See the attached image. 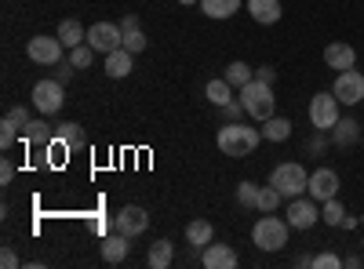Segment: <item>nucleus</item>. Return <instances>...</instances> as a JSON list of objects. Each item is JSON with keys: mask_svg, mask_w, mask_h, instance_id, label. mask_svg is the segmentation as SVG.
<instances>
[{"mask_svg": "<svg viewBox=\"0 0 364 269\" xmlns=\"http://www.w3.org/2000/svg\"><path fill=\"white\" fill-rule=\"evenodd\" d=\"M219 149L226 157H252L255 153V146L262 142V131L259 128H248V124H223L219 128Z\"/></svg>", "mask_w": 364, "mask_h": 269, "instance_id": "obj_1", "label": "nucleus"}, {"mask_svg": "<svg viewBox=\"0 0 364 269\" xmlns=\"http://www.w3.org/2000/svg\"><path fill=\"white\" fill-rule=\"evenodd\" d=\"M240 102H245L248 116H255V121H269L273 113H277V99H273V84L266 80H248L245 87H240Z\"/></svg>", "mask_w": 364, "mask_h": 269, "instance_id": "obj_2", "label": "nucleus"}, {"mask_svg": "<svg viewBox=\"0 0 364 269\" xmlns=\"http://www.w3.org/2000/svg\"><path fill=\"white\" fill-rule=\"evenodd\" d=\"M288 229H291L288 219H277L273 212H262V219L252 229V241H255L259 251H281L288 244Z\"/></svg>", "mask_w": 364, "mask_h": 269, "instance_id": "obj_3", "label": "nucleus"}, {"mask_svg": "<svg viewBox=\"0 0 364 269\" xmlns=\"http://www.w3.org/2000/svg\"><path fill=\"white\" fill-rule=\"evenodd\" d=\"M269 182L281 190V197L295 200V197L306 193V186H310V175H306V168H302V164H281V168H273Z\"/></svg>", "mask_w": 364, "mask_h": 269, "instance_id": "obj_4", "label": "nucleus"}, {"mask_svg": "<svg viewBox=\"0 0 364 269\" xmlns=\"http://www.w3.org/2000/svg\"><path fill=\"white\" fill-rule=\"evenodd\" d=\"M310 124H314V131H331L339 124V99L331 92L314 95V102H310Z\"/></svg>", "mask_w": 364, "mask_h": 269, "instance_id": "obj_5", "label": "nucleus"}, {"mask_svg": "<svg viewBox=\"0 0 364 269\" xmlns=\"http://www.w3.org/2000/svg\"><path fill=\"white\" fill-rule=\"evenodd\" d=\"M63 55H66V44L58 37H33L26 44V58H29V62H37V66H58V62H63Z\"/></svg>", "mask_w": 364, "mask_h": 269, "instance_id": "obj_6", "label": "nucleus"}, {"mask_svg": "<svg viewBox=\"0 0 364 269\" xmlns=\"http://www.w3.org/2000/svg\"><path fill=\"white\" fill-rule=\"evenodd\" d=\"M87 44L109 55L124 44V29H120V22H95V26H87Z\"/></svg>", "mask_w": 364, "mask_h": 269, "instance_id": "obj_7", "label": "nucleus"}, {"mask_svg": "<svg viewBox=\"0 0 364 269\" xmlns=\"http://www.w3.org/2000/svg\"><path fill=\"white\" fill-rule=\"evenodd\" d=\"M63 87H66V84H58V80H41V84L33 87V109L44 113V116L58 113V109H63V102H66Z\"/></svg>", "mask_w": 364, "mask_h": 269, "instance_id": "obj_8", "label": "nucleus"}, {"mask_svg": "<svg viewBox=\"0 0 364 269\" xmlns=\"http://www.w3.org/2000/svg\"><path fill=\"white\" fill-rule=\"evenodd\" d=\"M284 219H288L291 229H310V226L321 219V207H317L314 197H295V200H288Z\"/></svg>", "mask_w": 364, "mask_h": 269, "instance_id": "obj_9", "label": "nucleus"}, {"mask_svg": "<svg viewBox=\"0 0 364 269\" xmlns=\"http://www.w3.org/2000/svg\"><path fill=\"white\" fill-rule=\"evenodd\" d=\"M331 95H336L343 106H357L364 99V73L357 70H343L336 77V87H331Z\"/></svg>", "mask_w": 364, "mask_h": 269, "instance_id": "obj_10", "label": "nucleus"}, {"mask_svg": "<svg viewBox=\"0 0 364 269\" xmlns=\"http://www.w3.org/2000/svg\"><path fill=\"white\" fill-rule=\"evenodd\" d=\"M113 229L124 233V236H142L149 229V215L142 212V207L128 204V207H120V212L113 215Z\"/></svg>", "mask_w": 364, "mask_h": 269, "instance_id": "obj_11", "label": "nucleus"}, {"mask_svg": "<svg viewBox=\"0 0 364 269\" xmlns=\"http://www.w3.org/2000/svg\"><path fill=\"white\" fill-rule=\"evenodd\" d=\"M306 193H310L317 204H324V200H331V197H339V175L331 171V168H317V171L310 175Z\"/></svg>", "mask_w": 364, "mask_h": 269, "instance_id": "obj_12", "label": "nucleus"}, {"mask_svg": "<svg viewBox=\"0 0 364 269\" xmlns=\"http://www.w3.org/2000/svg\"><path fill=\"white\" fill-rule=\"evenodd\" d=\"M200 265L204 269H233L237 265V251L230 244H208L200 251Z\"/></svg>", "mask_w": 364, "mask_h": 269, "instance_id": "obj_13", "label": "nucleus"}, {"mask_svg": "<svg viewBox=\"0 0 364 269\" xmlns=\"http://www.w3.org/2000/svg\"><path fill=\"white\" fill-rule=\"evenodd\" d=\"M324 62L331 66V70H353L357 66V51L350 48V44H343V40H336V44H328L324 48Z\"/></svg>", "mask_w": 364, "mask_h": 269, "instance_id": "obj_14", "label": "nucleus"}, {"mask_svg": "<svg viewBox=\"0 0 364 269\" xmlns=\"http://www.w3.org/2000/svg\"><path fill=\"white\" fill-rule=\"evenodd\" d=\"M248 15L259 26H277L281 22V0H248Z\"/></svg>", "mask_w": 364, "mask_h": 269, "instance_id": "obj_15", "label": "nucleus"}, {"mask_svg": "<svg viewBox=\"0 0 364 269\" xmlns=\"http://www.w3.org/2000/svg\"><path fill=\"white\" fill-rule=\"evenodd\" d=\"M55 37L66 44V51H73V48L87 44V29H84L77 18H63V22H58V33H55Z\"/></svg>", "mask_w": 364, "mask_h": 269, "instance_id": "obj_16", "label": "nucleus"}, {"mask_svg": "<svg viewBox=\"0 0 364 269\" xmlns=\"http://www.w3.org/2000/svg\"><path fill=\"white\" fill-rule=\"evenodd\" d=\"M132 62H135V55H132L128 48H117V51L106 55V73H109L113 80H124V77L132 73Z\"/></svg>", "mask_w": 364, "mask_h": 269, "instance_id": "obj_17", "label": "nucleus"}, {"mask_svg": "<svg viewBox=\"0 0 364 269\" xmlns=\"http://www.w3.org/2000/svg\"><path fill=\"white\" fill-rule=\"evenodd\" d=\"M128 241H132V236H124V233H117V229H113L106 241H102V258H106L109 265L124 262V258H128Z\"/></svg>", "mask_w": 364, "mask_h": 269, "instance_id": "obj_18", "label": "nucleus"}, {"mask_svg": "<svg viewBox=\"0 0 364 269\" xmlns=\"http://www.w3.org/2000/svg\"><path fill=\"white\" fill-rule=\"evenodd\" d=\"M211 236H215V229H211V222H204V219H197V222L186 226V241H190L193 251H204L211 244Z\"/></svg>", "mask_w": 364, "mask_h": 269, "instance_id": "obj_19", "label": "nucleus"}, {"mask_svg": "<svg viewBox=\"0 0 364 269\" xmlns=\"http://www.w3.org/2000/svg\"><path fill=\"white\" fill-rule=\"evenodd\" d=\"M204 99H208V102H215V106L233 102V84H230L226 77H219V80H208V87H204Z\"/></svg>", "mask_w": 364, "mask_h": 269, "instance_id": "obj_20", "label": "nucleus"}, {"mask_svg": "<svg viewBox=\"0 0 364 269\" xmlns=\"http://www.w3.org/2000/svg\"><path fill=\"white\" fill-rule=\"evenodd\" d=\"M200 11L208 18H230L240 11V0H200Z\"/></svg>", "mask_w": 364, "mask_h": 269, "instance_id": "obj_21", "label": "nucleus"}, {"mask_svg": "<svg viewBox=\"0 0 364 269\" xmlns=\"http://www.w3.org/2000/svg\"><path fill=\"white\" fill-rule=\"evenodd\" d=\"M262 138H269V142L291 138V121H284V116H269V121H262Z\"/></svg>", "mask_w": 364, "mask_h": 269, "instance_id": "obj_22", "label": "nucleus"}, {"mask_svg": "<svg viewBox=\"0 0 364 269\" xmlns=\"http://www.w3.org/2000/svg\"><path fill=\"white\" fill-rule=\"evenodd\" d=\"M281 200H284V197H281V190L269 182V186H259L255 207H259V212H277V207H281Z\"/></svg>", "mask_w": 364, "mask_h": 269, "instance_id": "obj_23", "label": "nucleus"}, {"mask_svg": "<svg viewBox=\"0 0 364 269\" xmlns=\"http://www.w3.org/2000/svg\"><path fill=\"white\" fill-rule=\"evenodd\" d=\"M171 258H175V251H171V241H157L154 248H149V265H154V269H168L171 265Z\"/></svg>", "mask_w": 364, "mask_h": 269, "instance_id": "obj_24", "label": "nucleus"}, {"mask_svg": "<svg viewBox=\"0 0 364 269\" xmlns=\"http://www.w3.org/2000/svg\"><path fill=\"white\" fill-rule=\"evenodd\" d=\"M22 138H26L29 146H44V142H51V128H48L44 121H29V124L22 128Z\"/></svg>", "mask_w": 364, "mask_h": 269, "instance_id": "obj_25", "label": "nucleus"}, {"mask_svg": "<svg viewBox=\"0 0 364 269\" xmlns=\"http://www.w3.org/2000/svg\"><path fill=\"white\" fill-rule=\"evenodd\" d=\"M226 80H230L233 87H245L248 80H255V70H252L248 62H230V66H226Z\"/></svg>", "mask_w": 364, "mask_h": 269, "instance_id": "obj_26", "label": "nucleus"}, {"mask_svg": "<svg viewBox=\"0 0 364 269\" xmlns=\"http://www.w3.org/2000/svg\"><path fill=\"white\" fill-rule=\"evenodd\" d=\"M321 219H324L328 226H343V219H346V207L339 204V197L324 200V207H321Z\"/></svg>", "mask_w": 364, "mask_h": 269, "instance_id": "obj_27", "label": "nucleus"}, {"mask_svg": "<svg viewBox=\"0 0 364 269\" xmlns=\"http://www.w3.org/2000/svg\"><path fill=\"white\" fill-rule=\"evenodd\" d=\"M58 138H63L70 149H84V131H80V124H58Z\"/></svg>", "mask_w": 364, "mask_h": 269, "instance_id": "obj_28", "label": "nucleus"}, {"mask_svg": "<svg viewBox=\"0 0 364 269\" xmlns=\"http://www.w3.org/2000/svg\"><path fill=\"white\" fill-rule=\"evenodd\" d=\"M70 62H73V70H87L91 62H95V48H91V44L73 48V51H70Z\"/></svg>", "mask_w": 364, "mask_h": 269, "instance_id": "obj_29", "label": "nucleus"}, {"mask_svg": "<svg viewBox=\"0 0 364 269\" xmlns=\"http://www.w3.org/2000/svg\"><path fill=\"white\" fill-rule=\"evenodd\" d=\"M331 131H336V142H346V146L357 142V135H360V131H357V121H339Z\"/></svg>", "mask_w": 364, "mask_h": 269, "instance_id": "obj_30", "label": "nucleus"}, {"mask_svg": "<svg viewBox=\"0 0 364 269\" xmlns=\"http://www.w3.org/2000/svg\"><path fill=\"white\" fill-rule=\"evenodd\" d=\"M66 153H70V146L55 135V138L48 142V164H63V160H66Z\"/></svg>", "mask_w": 364, "mask_h": 269, "instance_id": "obj_31", "label": "nucleus"}, {"mask_svg": "<svg viewBox=\"0 0 364 269\" xmlns=\"http://www.w3.org/2000/svg\"><path fill=\"white\" fill-rule=\"evenodd\" d=\"M120 48H128L132 55H142V51H146V37H142V29H128V33H124V44H120Z\"/></svg>", "mask_w": 364, "mask_h": 269, "instance_id": "obj_32", "label": "nucleus"}, {"mask_svg": "<svg viewBox=\"0 0 364 269\" xmlns=\"http://www.w3.org/2000/svg\"><path fill=\"white\" fill-rule=\"evenodd\" d=\"M4 124H11V128H26V124H29V109H26V106H11V109L4 113Z\"/></svg>", "mask_w": 364, "mask_h": 269, "instance_id": "obj_33", "label": "nucleus"}, {"mask_svg": "<svg viewBox=\"0 0 364 269\" xmlns=\"http://www.w3.org/2000/svg\"><path fill=\"white\" fill-rule=\"evenodd\" d=\"M255 197H259V186H255V182H240V186H237V204L255 207Z\"/></svg>", "mask_w": 364, "mask_h": 269, "instance_id": "obj_34", "label": "nucleus"}, {"mask_svg": "<svg viewBox=\"0 0 364 269\" xmlns=\"http://www.w3.org/2000/svg\"><path fill=\"white\" fill-rule=\"evenodd\" d=\"M314 265H317V269H339L343 258H339V255H331V251H324V255H314Z\"/></svg>", "mask_w": 364, "mask_h": 269, "instance_id": "obj_35", "label": "nucleus"}, {"mask_svg": "<svg viewBox=\"0 0 364 269\" xmlns=\"http://www.w3.org/2000/svg\"><path fill=\"white\" fill-rule=\"evenodd\" d=\"M15 138H18V128H11V124H0V146L8 149V146H11Z\"/></svg>", "mask_w": 364, "mask_h": 269, "instance_id": "obj_36", "label": "nucleus"}, {"mask_svg": "<svg viewBox=\"0 0 364 269\" xmlns=\"http://www.w3.org/2000/svg\"><path fill=\"white\" fill-rule=\"evenodd\" d=\"M0 265H4V269H18L22 262H18V255L11 248H4V251H0Z\"/></svg>", "mask_w": 364, "mask_h": 269, "instance_id": "obj_37", "label": "nucleus"}, {"mask_svg": "<svg viewBox=\"0 0 364 269\" xmlns=\"http://www.w3.org/2000/svg\"><path fill=\"white\" fill-rule=\"evenodd\" d=\"M11 178H15V164H11V160H0V182L8 186Z\"/></svg>", "mask_w": 364, "mask_h": 269, "instance_id": "obj_38", "label": "nucleus"}, {"mask_svg": "<svg viewBox=\"0 0 364 269\" xmlns=\"http://www.w3.org/2000/svg\"><path fill=\"white\" fill-rule=\"evenodd\" d=\"M255 80H266V84H273V80H277V70H273V66H259V70H255Z\"/></svg>", "mask_w": 364, "mask_h": 269, "instance_id": "obj_39", "label": "nucleus"}, {"mask_svg": "<svg viewBox=\"0 0 364 269\" xmlns=\"http://www.w3.org/2000/svg\"><path fill=\"white\" fill-rule=\"evenodd\" d=\"M70 77H73V62H66V66L58 62V73H55V80H58V84H66Z\"/></svg>", "mask_w": 364, "mask_h": 269, "instance_id": "obj_40", "label": "nucleus"}, {"mask_svg": "<svg viewBox=\"0 0 364 269\" xmlns=\"http://www.w3.org/2000/svg\"><path fill=\"white\" fill-rule=\"evenodd\" d=\"M120 29H124V33H128V29H139V18L135 15H124V18H120Z\"/></svg>", "mask_w": 364, "mask_h": 269, "instance_id": "obj_41", "label": "nucleus"}, {"mask_svg": "<svg viewBox=\"0 0 364 269\" xmlns=\"http://www.w3.org/2000/svg\"><path fill=\"white\" fill-rule=\"evenodd\" d=\"M178 4H197V0H178Z\"/></svg>", "mask_w": 364, "mask_h": 269, "instance_id": "obj_42", "label": "nucleus"}, {"mask_svg": "<svg viewBox=\"0 0 364 269\" xmlns=\"http://www.w3.org/2000/svg\"><path fill=\"white\" fill-rule=\"evenodd\" d=\"M360 222H364V215H360Z\"/></svg>", "mask_w": 364, "mask_h": 269, "instance_id": "obj_43", "label": "nucleus"}]
</instances>
